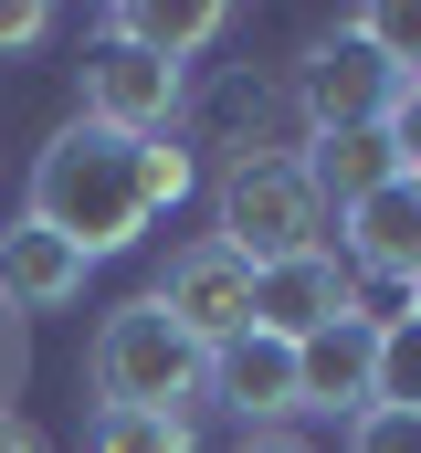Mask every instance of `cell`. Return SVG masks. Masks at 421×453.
<instances>
[{
  "label": "cell",
  "instance_id": "obj_2",
  "mask_svg": "<svg viewBox=\"0 0 421 453\" xmlns=\"http://www.w3.org/2000/svg\"><path fill=\"white\" fill-rule=\"evenodd\" d=\"M210 348L158 306V296H126L105 306L96 338H85V380H96V411H190L201 401Z\"/></svg>",
  "mask_w": 421,
  "mask_h": 453
},
{
  "label": "cell",
  "instance_id": "obj_19",
  "mask_svg": "<svg viewBox=\"0 0 421 453\" xmlns=\"http://www.w3.org/2000/svg\"><path fill=\"white\" fill-rule=\"evenodd\" d=\"M42 32H53L42 0H0V53H21V42H42Z\"/></svg>",
  "mask_w": 421,
  "mask_h": 453
},
{
  "label": "cell",
  "instance_id": "obj_17",
  "mask_svg": "<svg viewBox=\"0 0 421 453\" xmlns=\"http://www.w3.org/2000/svg\"><path fill=\"white\" fill-rule=\"evenodd\" d=\"M348 453H421V411H390V401L348 411Z\"/></svg>",
  "mask_w": 421,
  "mask_h": 453
},
{
  "label": "cell",
  "instance_id": "obj_5",
  "mask_svg": "<svg viewBox=\"0 0 421 453\" xmlns=\"http://www.w3.org/2000/svg\"><path fill=\"white\" fill-rule=\"evenodd\" d=\"M295 96H306V127H316V137H348V127H390L401 74H390V64H379V53L337 21L306 64H295Z\"/></svg>",
  "mask_w": 421,
  "mask_h": 453
},
{
  "label": "cell",
  "instance_id": "obj_22",
  "mask_svg": "<svg viewBox=\"0 0 421 453\" xmlns=\"http://www.w3.org/2000/svg\"><path fill=\"white\" fill-rule=\"evenodd\" d=\"M411 317H421V285H411Z\"/></svg>",
  "mask_w": 421,
  "mask_h": 453
},
{
  "label": "cell",
  "instance_id": "obj_9",
  "mask_svg": "<svg viewBox=\"0 0 421 453\" xmlns=\"http://www.w3.org/2000/svg\"><path fill=\"white\" fill-rule=\"evenodd\" d=\"M337 232H348V274L421 285V180H379L369 201L337 211Z\"/></svg>",
  "mask_w": 421,
  "mask_h": 453
},
{
  "label": "cell",
  "instance_id": "obj_15",
  "mask_svg": "<svg viewBox=\"0 0 421 453\" xmlns=\"http://www.w3.org/2000/svg\"><path fill=\"white\" fill-rule=\"evenodd\" d=\"M85 453H190V411H96Z\"/></svg>",
  "mask_w": 421,
  "mask_h": 453
},
{
  "label": "cell",
  "instance_id": "obj_10",
  "mask_svg": "<svg viewBox=\"0 0 421 453\" xmlns=\"http://www.w3.org/2000/svg\"><path fill=\"white\" fill-rule=\"evenodd\" d=\"M379 390V317H337L295 348V401L306 411H369Z\"/></svg>",
  "mask_w": 421,
  "mask_h": 453
},
{
  "label": "cell",
  "instance_id": "obj_3",
  "mask_svg": "<svg viewBox=\"0 0 421 453\" xmlns=\"http://www.w3.org/2000/svg\"><path fill=\"white\" fill-rule=\"evenodd\" d=\"M210 242H232L253 274L316 253V242H326V201H316L306 158H285V148H242V158L221 169V232H210Z\"/></svg>",
  "mask_w": 421,
  "mask_h": 453
},
{
  "label": "cell",
  "instance_id": "obj_13",
  "mask_svg": "<svg viewBox=\"0 0 421 453\" xmlns=\"http://www.w3.org/2000/svg\"><path fill=\"white\" fill-rule=\"evenodd\" d=\"M221 0H137V11H116V32H137L158 64H180V53H201V42H221Z\"/></svg>",
  "mask_w": 421,
  "mask_h": 453
},
{
  "label": "cell",
  "instance_id": "obj_14",
  "mask_svg": "<svg viewBox=\"0 0 421 453\" xmlns=\"http://www.w3.org/2000/svg\"><path fill=\"white\" fill-rule=\"evenodd\" d=\"M348 32H358V42H369V53H379L401 85H421V0H369Z\"/></svg>",
  "mask_w": 421,
  "mask_h": 453
},
{
  "label": "cell",
  "instance_id": "obj_11",
  "mask_svg": "<svg viewBox=\"0 0 421 453\" xmlns=\"http://www.w3.org/2000/svg\"><path fill=\"white\" fill-rule=\"evenodd\" d=\"M0 296L32 306V317H53V306L85 296V253H74L64 232H42V222H11L0 232Z\"/></svg>",
  "mask_w": 421,
  "mask_h": 453
},
{
  "label": "cell",
  "instance_id": "obj_20",
  "mask_svg": "<svg viewBox=\"0 0 421 453\" xmlns=\"http://www.w3.org/2000/svg\"><path fill=\"white\" fill-rule=\"evenodd\" d=\"M0 453H42V443H32V422H11V411H0Z\"/></svg>",
  "mask_w": 421,
  "mask_h": 453
},
{
  "label": "cell",
  "instance_id": "obj_4",
  "mask_svg": "<svg viewBox=\"0 0 421 453\" xmlns=\"http://www.w3.org/2000/svg\"><path fill=\"white\" fill-rule=\"evenodd\" d=\"M85 127H116V137H169V116H180V64H158L137 32H116L105 21L96 42H85Z\"/></svg>",
  "mask_w": 421,
  "mask_h": 453
},
{
  "label": "cell",
  "instance_id": "obj_6",
  "mask_svg": "<svg viewBox=\"0 0 421 453\" xmlns=\"http://www.w3.org/2000/svg\"><path fill=\"white\" fill-rule=\"evenodd\" d=\"M148 296H158V306H169L201 348H221V338H242V327H253V264H242L232 242H210V232L169 253V274H158Z\"/></svg>",
  "mask_w": 421,
  "mask_h": 453
},
{
  "label": "cell",
  "instance_id": "obj_16",
  "mask_svg": "<svg viewBox=\"0 0 421 453\" xmlns=\"http://www.w3.org/2000/svg\"><path fill=\"white\" fill-rule=\"evenodd\" d=\"M369 401H390V411H421V317H379V390Z\"/></svg>",
  "mask_w": 421,
  "mask_h": 453
},
{
  "label": "cell",
  "instance_id": "obj_18",
  "mask_svg": "<svg viewBox=\"0 0 421 453\" xmlns=\"http://www.w3.org/2000/svg\"><path fill=\"white\" fill-rule=\"evenodd\" d=\"M390 158H401V180H421V85H401V106H390Z\"/></svg>",
  "mask_w": 421,
  "mask_h": 453
},
{
  "label": "cell",
  "instance_id": "obj_1",
  "mask_svg": "<svg viewBox=\"0 0 421 453\" xmlns=\"http://www.w3.org/2000/svg\"><path fill=\"white\" fill-rule=\"evenodd\" d=\"M180 190H190V148L180 137H116V127H85L74 116L32 158V211L21 222L64 232L96 264V253H126L158 211H180Z\"/></svg>",
  "mask_w": 421,
  "mask_h": 453
},
{
  "label": "cell",
  "instance_id": "obj_7",
  "mask_svg": "<svg viewBox=\"0 0 421 453\" xmlns=\"http://www.w3.org/2000/svg\"><path fill=\"white\" fill-rule=\"evenodd\" d=\"M337 317H369L358 306V274H348V253H295V264H264L253 274V327L264 338H285V348H306L316 327H337Z\"/></svg>",
  "mask_w": 421,
  "mask_h": 453
},
{
  "label": "cell",
  "instance_id": "obj_21",
  "mask_svg": "<svg viewBox=\"0 0 421 453\" xmlns=\"http://www.w3.org/2000/svg\"><path fill=\"white\" fill-rule=\"evenodd\" d=\"M242 453H306L295 433H242Z\"/></svg>",
  "mask_w": 421,
  "mask_h": 453
},
{
  "label": "cell",
  "instance_id": "obj_8",
  "mask_svg": "<svg viewBox=\"0 0 421 453\" xmlns=\"http://www.w3.org/2000/svg\"><path fill=\"white\" fill-rule=\"evenodd\" d=\"M201 390L221 401V411H242L253 433H274L285 411H306V401H295V348H285V338H264V327H242V338H221V348H210Z\"/></svg>",
  "mask_w": 421,
  "mask_h": 453
},
{
  "label": "cell",
  "instance_id": "obj_12",
  "mask_svg": "<svg viewBox=\"0 0 421 453\" xmlns=\"http://www.w3.org/2000/svg\"><path fill=\"white\" fill-rule=\"evenodd\" d=\"M306 180H316V201H369L379 180H401V158H390V137L379 127H348V137H316L306 148Z\"/></svg>",
  "mask_w": 421,
  "mask_h": 453
}]
</instances>
